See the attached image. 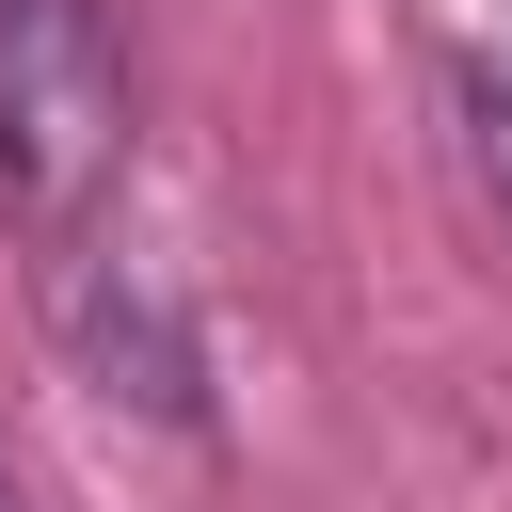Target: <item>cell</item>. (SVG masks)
<instances>
[{
    "instance_id": "cell-1",
    "label": "cell",
    "mask_w": 512,
    "mask_h": 512,
    "mask_svg": "<svg viewBox=\"0 0 512 512\" xmlns=\"http://www.w3.org/2000/svg\"><path fill=\"white\" fill-rule=\"evenodd\" d=\"M128 176V32L112 0H0V208L64 256Z\"/></svg>"
},
{
    "instance_id": "cell-2",
    "label": "cell",
    "mask_w": 512,
    "mask_h": 512,
    "mask_svg": "<svg viewBox=\"0 0 512 512\" xmlns=\"http://www.w3.org/2000/svg\"><path fill=\"white\" fill-rule=\"evenodd\" d=\"M48 320H64V352H80L112 400H144V416L208 432V352H192V304H176L128 240H64V256H48Z\"/></svg>"
},
{
    "instance_id": "cell-3",
    "label": "cell",
    "mask_w": 512,
    "mask_h": 512,
    "mask_svg": "<svg viewBox=\"0 0 512 512\" xmlns=\"http://www.w3.org/2000/svg\"><path fill=\"white\" fill-rule=\"evenodd\" d=\"M0 512H32V496H16V480H0Z\"/></svg>"
}]
</instances>
